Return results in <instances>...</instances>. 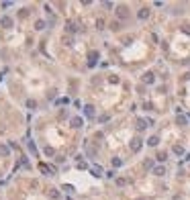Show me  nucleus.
<instances>
[{
  "label": "nucleus",
  "instance_id": "nucleus-1",
  "mask_svg": "<svg viewBox=\"0 0 190 200\" xmlns=\"http://www.w3.org/2000/svg\"><path fill=\"white\" fill-rule=\"evenodd\" d=\"M141 147H143V141H141L139 137L131 139V151H133V153H139V151H141Z\"/></svg>",
  "mask_w": 190,
  "mask_h": 200
},
{
  "label": "nucleus",
  "instance_id": "nucleus-2",
  "mask_svg": "<svg viewBox=\"0 0 190 200\" xmlns=\"http://www.w3.org/2000/svg\"><path fill=\"white\" fill-rule=\"evenodd\" d=\"M116 16H118V18H127V16H129L127 6H118V8H116Z\"/></svg>",
  "mask_w": 190,
  "mask_h": 200
},
{
  "label": "nucleus",
  "instance_id": "nucleus-3",
  "mask_svg": "<svg viewBox=\"0 0 190 200\" xmlns=\"http://www.w3.org/2000/svg\"><path fill=\"white\" fill-rule=\"evenodd\" d=\"M0 25H2L4 29H10L12 27V18L10 16H2V18H0Z\"/></svg>",
  "mask_w": 190,
  "mask_h": 200
},
{
  "label": "nucleus",
  "instance_id": "nucleus-4",
  "mask_svg": "<svg viewBox=\"0 0 190 200\" xmlns=\"http://www.w3.org/2000/svg\"><path fill=\"white\" fill-rule=\"evenodd\" d=\"M137 16H139L141 20H147V18H149V8H139Z\"/></svg>",
  "mask_w": 190,
  "mask_h": 200
},
{
  "label": "nucleus",
  "instance_id": "nucleus-5",
  "mask_svg": "<svg viewBox=\"0 0 190 200\" xmlns=\"http://www.w3.org/2000/svg\"><path fill=\"white\" fill-rule=\"evenodd\" d=\"M143 82H145V84H153V82H155V76H153L151 72H147V74L143 76Z\"/></svg>",
  "mask_w": 190,
  "mask_h": 200
},
{
  "label": "nucleus",
  "instance_id": "nucleus-6",
  "mask_svg": "<svg viewBox=\"0 0 190 200\" xmlns=\"http://www.w3.org/2000/svg\"><path fill=\"white\" fill-rule=\"evenodd\" d=\"M157 143H159V137H155V135H153V137H149V139H147V145H149V147H155V145H157Z\"/></svg>",
  "mask_w": 190,
  "mask_h": 200
},
{
  "label": "nucleus",
  "instance_id": "nucleus-7",
  "mask_svg": "<svg viewBox=\"0 0 190 200\" xmlns=\"http://www.w3.org/2000/svg\"><path fill=\"white\" fill-rule=\"evenodd\" d=\"M65 29H67L69 33H76V31H78V27H76V23H72V20H69V23L65 25Z\"/></svg>",
  "mask_w": 190,
  "mask_h": 200
},
{
  "label": "nucleus",
  "instance_id": "nucleus-8",
  "mask_svg": "<svg viewBox=\"0 0 190 200\" xmlns=\"http://www.w3.org/2000/svg\"><path fill=\"white\" fill-rule=\"evenodd\" d=\"M153 174H155V176H163V174H165V167H163V165H157V167H153Z\"/></svg>",
  "mask_w": 190,
  "mask_h": 200
},
{
  "label": "nucleus",
  "instance_id": "nucleus-9",
  "mask_svg": "<svg viewBox=\"0 0 190 200\" xmlns=\"http://www.w3.org/2000/svg\"><path fill=\"white\" fill-rule=\"evenodd\" d=\"M96 57H98V53H96V51H92V53L88 55V59H90L88 63H90V65H94V63H96Z\"/></svg>",
  "mask_w": 190,
  "mask_h": 200
},
{
  "label": "nucleus",
  "instance_id": "nucleus-10",
  "mask_svg": "<svg viewBox=\"0 0 190 200\" xmlns=\"http://www.w3.org/2000/svg\"><path fill=\"white\" fill-rule=\"evenodd\" d=\"M84 113H86V117H94V106H90V104H88V106L84 108Z\"/></svg>",
  "mask_w": 190,
  "mask_h": 200
},
{
  "label": "nucleus",
  "instance_id": "nucleus-11",
  "mask_svg": "<svg viewBox=\"0 0 190 200\" xmlns=\"http://www.w3.org/2000/svg\"><path fill=\"white\" fill-rule=\"evenodd\" d=\"M92 176H102V167L100 165H94L92 167Z\"/></svg>",
  "mask_w": 190,
  "mask_h": 200
},
{
  "label": "nucleus",
  "instance_id": "nucleus-12",
  "mask_svg": "<svg viewBox=\"0 0 190 200\" xmlns=\"http://www.w3.org/2000/svg\"><path fill=\"white\" fill-rule=\"evenodd\" d=\"M174 153L176 155H184V147L182 145H174Z\"/></svg>",
  "mask_w": 190,
  "mask_h": 200
},
{
  "label": "nucleus",
  "instance_id": "nucleus-13",
  "mask_svg": "<svg viewBox=\"0 0 190 200\" xmlns=\"http://www.w3.org/2000/svg\"><path fill=\"white\" fill-rule=\"evenodd\" d=\"M145 127H147V123H145L143 119H139V121H137V129H139V131H143Z\"/></svg>",
  "mask_w": 190,
  "mask_h": 200
},
{
  "label": "nucleus",
  "instance_id": "nucleus-14",
  "mask_svg": "<svg viewBox=\"0 0 190 200\" xmlns=\"http://www.w3.org/2000/svg\"><path fill=\"white\" fill-rule=\"evenodd\" d=\"M72 127H82V119H80V117L72 119Z\"/></svg>",
  "mask_w": 190,
  "mask_h": 200
},
{
  "label": "nucleus",
  "instance_id": "nucleus-15",
  "mask_svg": "<svg viewBox=\"0 0 190 200\" xmlns=\"http://www.w3.org/2000/svg\"><path fill=\"white\" fill-rule=\"evenodd\" d=\"M35 29H37V31H43V29H45V23H43V20H37V23H35Z\"/></svg>",
  "mask_w": 190,
  "mask_h": 200
},
{
  "label": "nucleus",
  "instance_id": "nucleus-16",
  "mask_svg": "<svg viewBox=\"0 0 190 200\" xmlns=\"http://www.w3.org/2000/svg\"><path fill=\"white\" fill-rule=\"evenodd\" d=\"M55 151H53V147H49V145H47L45 147V155H47V157H51V155H53Z\"/></svg>",
  "mask_w": 190,
  "mask_h": 200
},
{
  "label": "nucleus",
  "instance_id": "nucleus-17",
  "mask_svg": "<svg viewBox=\"0 0 190 200\" xmlns=\"http://www.w3.org/2000/svg\"><path fill=\"white\" fill-rule=\"evenodd\" d=\"M0 155H4V157L8 155V147L6 145H0Z\"/></svg>",
  "mask_w": 190,
  "mask_h": 200
},
{
  "label": "nucleus",
  "instance_id": "nucleus-18",
  "mask_svg": "<svg viewBox=\"0 0 190 200\" xmlns=\"http://www.w3.org/2000/svg\"><path fill=\"white\" fill-rule=\"evenodd\" d=\"M112 165H114V167H121V165H123V159L114 157V159H112Z\"/></svg>",
  "mask_w": 190,
  "mask_h": 200
},
{
  "label": "nucleus",
  "instance_id": "nucleus-19",
  "mask_svg": "<svg viewBox=\"0 0 190 200\" xmlns=\"http://www.w3.org/2000/svg\"><path fill=\"white\" fill-rule=\"evenodd\" d=\"M176 123H178V125H186V123H188V119H186V117H178V119H176Z\"/></svg>",
  "mask_w": 190,
  "mask_h": 200
},
{
  "label": "nucleus",
  "instance_id": "nucleus-20",
  "mask_svg": "<svg viewBox=\"0 0 190 200\" xmlns=\"http://www.w3.org/2000/svg\"><path fill=\"white\" fill-rule=\"evenodd\" d=\"M49 196H51V198H55V200H57V198H59V196H61V194H59V192H57V190H49Z\"/></svg>",
  "mask_w": 190,
  "mask_h": 200
},
{
  "label": "nucleus",
  "instance_id": "nucleus-21",
  "mask_svg": "<svg viewBox=\"0 0 190 200\" xmlns=\"http://www.w3.org/2000/svg\"><path fill=\"white\" fill-rule=\"evenodd\" d=\"M157 159L159 161H165V159H168V155H165V153H157Z\"/></svg>",
  "mask_w": 190,
  "mask_h": 200
},
{
  "label": "nucleus",
  "instance_id": "nucleus-22",
  "mask_svg": "<svg viewBox=\"0 0 190 200\" xmlns=\"http://www.w3.org/2000/svg\"><path fill=\"white\" fill-rule=\"evenodd\" d=\"M27 106H29V108H37V102H35V100H27Z\"/></svg>",
  "mask_w": 190,
  "mask_h": 200
},
{
  "label": "nucleus",
  "instance_id": "nucleus-23",
  "mask_svg": "<svg viewBox=\"0 0 190 200\" xmlns=\"http://www.w3.org/2000/svg\"><path fill=\"white\" fill-rule=\"evenodd\" d=\"M63 190H65V192H74V186H72V184H65Z\"/></svg>",
  "mask_w": 190,
  "mask_h": 200
},
{
  "label": "nucleus",
  "instance_id": "nucleus-24",
  "mask_svg": "<svg viewBox=\"0 0 190 200\" xmlns=\"http://www.w3.org/2000/svg\"><path fill=\"white\" fill-rule=\"evenodd\" d=\"M29 149H31V151H33V155H35V153H37V147H35V145H33V143H29Z\"/></svg>",
  "mask_w": 190,
  "mask_h": 200
},
{
  "label": "nucleus",
  "instance_id": "nucleus-25",
  "mask_svg": "<svg viewBox=\"0 0 190 200\" xmlns=\"http://www.w3.org/2000/svg\"><path fill=\"white\" fill-rule=\"evenodd\" d=\"M182 31H184L186 35H190V27H188V25H184V27H182Z\"/></svg>",
  "mask_w": 190,
  "mask_h": 200
},
{
  "label": "nucleus",
  "instance_id": "nucleus-26",
  "mask_svg": "<svg viewBox=\"0 0 190 200\" xmlns=\"http://www.w3.org/2000/svg\"><path fill=\"white\" fill-rule=\"evenodd\" d=\"M137 200H145V198H137Z\"/></svg>",
  "mask_w": 190,
  "mask_h": 200
}]
</instances>
